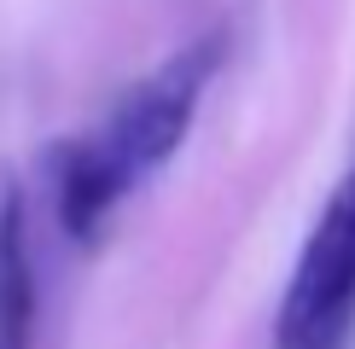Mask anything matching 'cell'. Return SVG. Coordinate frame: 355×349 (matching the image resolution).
Here are the masks:
<instances>
[{
	"label": "cell",
	"mask_w": 355,
	"mask_h": 349,
	"mask_svg": "<svg viewBox=\"0 0 355 349\" xmlns=\"http://www.w3.org/2000/svg\"><path fill=\"white\" fill-rule=\"evenodd\" d=\"M123 198H128V193H123V181L111 174V163L99 157L94 134L53 145V204H58V227H64L76 244H94Z\"/></svg>",
	"instance_id": "obj_3"
},
{
	"label": "cell",
	"mask_w": 355,
	"mask_h": 349,
	"mask_svg": "<svg viewBox=\"0 0 355 349\" xmlns=\"http://www.w3.org/2000/svg\"><path fill=\"white\" fill-rule=\"evenodd\" d=\"M35 251H29L24 193H0V349H35Z\"/></svg>",
	"instance_id": "obj_4"
},
{
	"label": "cell",
	"mask_w": 355,
	"mask_h": 349,
	"mask_svg": "<svg viewBox=\"0 0 355 349\" xmlns=\"http://www.w3.org/2000/svg\"><path fill=\"white\" fill-rule=\"evenodd\" d=\"M221 53H227V35L210 29V35L187 41L181 53H169L157 70H146V76L111 105V116L94 134V145L111 163V174L123 181V193H135L140 181H152V174L181 152L192 116H198L204 87H210V76L221 70Z\"/></svg>",
	"instance_id": "obj_1"
},
{
	"label": "cell",
	"mask_w": 355,
	"mask_h": 349,
	"mask_svg": "<svg viewBox=\"0 0 355 349\" xmlns=\"http://www.w3.org/2000/svg\"><path fill=\"white\" fill-rule=\"evenodd\" d=\"M355 332V174L327 198L274 314V349H344Z\"/></svg>",
	"instance_id": "obj_2"
}]
</instances>
